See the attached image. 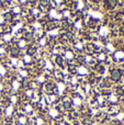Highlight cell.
I'll return each instance as SVG.
<instances>
[{
	"label": "cell",
	"instance_id": "obj_15",
	"mask_svg": "<svg viewBox=\"0 0 124 125\" xmlns=\"http://www.w3.org/2000/svg\"><path fill=\"white\" fill-rule=\"evenodd\" d=\"M116 97L114 94H109V97H108V101L110 102L111 104H114V103H116Z\"/></svg>",
	"mask_w": 124,
	"mask_h": 125
},
{
	"label": "cell",
	"instance_id": "obj_10",
	"mask_svg": "<svg viewBox=\"0 0 124 125\" xmlns=\"http://www.w3.org/2000/svg\"><path fill=\"white\" fill-rule=\"evenodd\" d=\"M18 75H19V79H26V78H29V76H30V71L28 70L26 68H23V69H19L18 70Z\"/></svg>",
	"mask_w": 124,
	"mask_h": 125
},
{
	"label": "cell",
	"instance_id": "obj_6",
	"mask_svg": "<svg viewBox=\"0 0 124 125\" xmlns=\"http://www.w3.org/2000/svg\"><path fill=\"white\" fill-rule=\"evenodd\" d=\"M15 122H17L18 125H28L29 117L26 116V115H24V114H20V115H18Z\"/></svg>",
	"mask_w": 124,
	"mask_h": 125
},
{
	"label": "cell",
	"instance_id": "obj_16",
	"mask_svg": "<svg viewBox=\"0 0 124 125\" xmlns=\"http://www.w3.org/2000/svg\"><path fill=\"white\" fill-rule=\"evenodd\" d=\"M7 54V50L4 46H0V57L1 56H4Z\"/></svg>",
	"mask_w": 124,
	"mask_h": 125
},
{
	"label": "cell",
	"instance_id": "obj_12",
	"mask_svg": "<svg viewBox=\"0 0 124 125\" xmlns=\"http://www.w3.org/2000/svg\"><path fill=\"white\" fill-rule=\"evenodd\" d=\"M21 61L24 64V66H26V65H31L33 62V57L30 56V55H28V54H23V56L21 57Z\"/></svg>",
	"mask_w": 124,
	"mask_h": 125
},
{
	"label": "cell",
	"instance_id": "obj_13",
	"mask_svg": "<svg viewBox=\"0 0 124 125\" xmlns=\"http://www.w3.org/2000/svg\"><path fill=\"white\" fill-rule=\"evenodd\" d=\"M8 100H9V102L11 103V105H14V104H17L18 102H19L20 98H19V95L18 94H10L9 95V98H8Z\"/></svg>",
	"mask_w": 124,
	"mask_h": 125
},
{
	"label": "cell",
	"instance_id": "obj_8",
	"mask_svg": "<svg viewBox=\"0 0 124 125\" xmlns=\"http://www.w3.org/2000/svg\"><path fill=\"white\" fill-rule=\"evenodd\" d=\"M98 36H100L101 39L102 37H105V36H108L109 35V29L107 28V26H99V29H98Z\"/></svg>",
	"mask_w": 124,
	"mask_h": 125
},
{
	"label": "cell",
	"instance_id": "obj_2",
	"mask_svg": "<svg viewBox=\"0 0 124 125\" xmlns=\"http://www.w3.org/2000/svg\"><path fill=\"white\" fill-rule=\"evenodd\" d=\"M76 75H78V77H87L89 75V70L87 69V67H85L83 65H79L77 66V71H76Z\"/></svg>",
	"mask_w": 124,
	"mask_h": 125
},
{
	"label": "cell",
	"instance_id": "obj_7",
	"mask_svg": "<svg viewBox=\"0 0 124 125\" xmlns=\"http://www.w3.org/2000/svg\"><path fill=\"white\" fill-rule=\"evenodd\" d=\"M47 115L50 116L51 120H55L59 116V112L56 108H51V109H48V111H47Z\"/></svg>",
	"mask_w": 124,
	"mask_h": 125
},
{
	"label": "cell",
	"instance_id": "obj_5",
	"mask_svg": "<svg viewBox=\"0 0 124 125\" xmlns=\"http://www.w3.org/2000/svg\"><path fill=\"white\" fill-rule=\"evenodd\" d=\"M21 51L15 45H10V56L11 58H19Z\"/></svg>",
	"mask_w": 124,
	"mask_h": 125
},
{
	"label": "cell",
	"instance_id": "obj_1",
	"mask_svg": "<svg viewBox=\"0 0 124 125\" xmlns=\"http://www.w3.org/2000/svg\"><path fill=\"white\" fill-rule=\"evenodd\" d=\"M63 57H64V59H65V62H68V64H70L72 62H74L75 61V53H74V51H72V50H65L64 51V53H63Z\"/></svg>",
	"mask_w": 124,
	"mask_h": 125
},
{
	"label": "cell",
	"instance_id": "obj_14",
	"mask_svg": "<svg viewBox=\"0 0 124 125\" xmlns=\"http://www.w3.org/2000/svg\"><path fill=\"white\" fill-rule=\"evenodd\" d=\"M120 78H121V73H120V71H119L118 69L111 71V79L113 80V81H118Z\"/></svg>",
	"mask_w": 124,
	"mask_h": 125
},
{
	"label": "cell",
	"instance_id": "obj_17",
	"mask_svg": "<svg viewBox=\"0 0 124 125\" xmlns=\"http://www.w3.org/2000/svg\"><path fill=\"white\" fill-rule=\"evenodd\" d=\"M89 125H99V124H98V122H91Z\"/></svg>",
	"mask_w": 124,
	"mask_h": 125
},
{
	"label": "cell",
	"instance_id": "obj_11",
	"mask_svg": "<svg viewBox=\"0 0 124 125\" xmlns=\"http://www.w3.org/2000/svg\"><path fill=\"white\" fill-rule=\"evenodd\" d=\"M83 100L81 99V98H79L78 95H75L74 94V97L72 98V104L74 106H77V108H79V106L83 105Z\"/></svg>",
	"mask_w": 124,
	"mask_h": 125
},
{
	"label": "cell",
	"instance_id": "obj_18",
	"mask_svg": "<svg viewBox=\"0 0 124 125\" xmlns=\"http://www.w3.org/2000/svg\"><path fill=\"white\" fill-rule=\"evenodd\" d=\"M56 125H67V124H65L64 122H59V123H58V124H56Z\"/></svg>",
	"mask_w": 124,
	"mask_h": 125
},
{
	"label": "cell",
	"instance_id": "obj_4",
	"mask_svg": "<svg viewBox=\"0 0 124 125\" xmlns=\"http://www.w3.org/2000/svg\"><path fill=\"white\" fill-rule=\"evenodd\" d=\"M15 46H17L20 51H23V50H25V48H28L29 45H28V42L22 37V39H19L15 41Z\"/></svg>",
	"mask_w": 124,
	"mask_h": 125
},
{
	"label": "cell",
	"instance_id": "obj_9",
	"mask_svg": "<svg viewBox=\"0 0 124 125\" xmlns=\"http://www.w3.org/2000/svg\"><path fill=\"white\" fill-rule=\"evenodd\" d=\"M1 41L3 42V44H10L13 41V35L11 33H4L1 36Z\"/></svg>",
	"mask_w": 124,
	"mask_h": 125
},
{
	"label": "cell",
	"instance_id": "obj_3",
	"mask_svg": "<svg viewBox=\"0 0 124 125\" xmlns=\"http://www.w3.org/2000/svg\"><path fill=\"white\" fill-rule=\"evenodd\" d=\"M3 114L7 119H11V117L13 116V114H14V106L11 105V104L7 105L3 110Z\"/></svg>",
	"mask_w": 124,
	"mask_h": 125
}]
</instances>
